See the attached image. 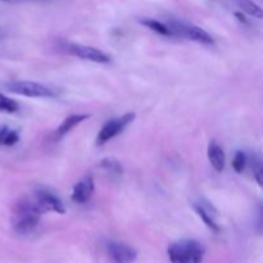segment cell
<instances>
[{
	"label": "cell",
	"mask_w": 263,
	"mask_h": 263,
	"mask_svg": "<svg viewBox=\"0 0 263 263\" xmlns=\"http://www.w3.org/2000/svg\"><path fill=\"white\" fill-rule=\"evenodd\" d=\"M107 253L112 263H134L138 253L133 247L121 241H108Z\"/></svg>",
	"instance_id": "obj_9"
},
{
	"label": "cell",
	"mask_w": 263,
	"mask_h": 263,
	"mask_svg": "<svg viewBox=\"0 0 263 263\" xmlns=\"http://www.w3.org/2000/svg\"><path fill=\"white\" fill-rule=\"evenodd\" d=\"M41 215H44L33 199L22 198L17 200L12 212L13 230L18 235H28L37 228Z\"/></svg>",
	"instance_id": "obj_1"
},
{
	"label": "cell",
	"mask_w": 263,
	"mask_h": 263,
	"mask_svg": "<svg viewBox=\"0 0 263 263\" xmlns=\"http://www.w3.org/2000/svg\"><path fill=\"white\" fill-rule=\"evenodd\" d=\"M241 12L247 13V14L252 15V17H256L258 20H261L263 12L262 8L259 5H257L256 3L252 2V0H231Z\"/></svg>",
	"instance_id": "obj_13"
},
{
	"label": "cell",
	"mask_w": 263,
	"mask_h": 263,
	"mask_svg": "<svg viewBox=\"0 0 263 263\" xmlns=\"http://www.w3.org/2000/svg\"><path fill=\"white\" fill-rule=\"evenodd\" d=\"M89 117V115H72L69 116V117L64 118L63 122H62L61 125H59V127L55 130V138L62 139L63 136H66L67 134L71 133L77 125L84 122V121L87 120Z\"/></svg>",
	"instance_id": "obj_12"
},
{
	"label": "cell",
	"mask_w": 263,
	"mask_h": 263,
	"mask_svg": "<svg viewBox=\"0 0 263 263\" xmlns=\"http://www.w3.org/2000/svg\"><path fill=\"white\" fill-rule=\"evenodd\" d=\"M3 37V33L2 32H0V39H2Z\"/></svg>",
	"instance_id": "obj_20"
},
{
	"label": "cell",
	"mask_w": 263,
	"mask_h": 263,
	"mask_svg": "<svg viewBox=\"0 0 263 263\" xmlns=\"http://www.w3.org/2000/svg\"><path fill=\"white\" fill-rule=\"evenodd\" d=\"M247 162H248V158H247V154L244 152L239 151L236 152L235 157L233 159V167L238 174H241V172L246 170Z\"/></svg>",
	"instance_id": "obj_18"
},
{
	"label": "cell",
	"mask_w": 263,
	"mask_h": 263,
	"mask_svg": "<svg viewBox=\"0 0 263 263\" xmlns=\"http://www.w3.org/2000/svg\"><path fill=\"white\" fill-rule=\"evenodd\" d=\"M3 86L13 94L27 98H55L57 91L46 85L27 80H12L3 84Z\"/></svg>",
	"instance_id": "obj_4"
},
{
	"label": "cell",
	"mask_w": 263,
	"mask_h": 263,
	"mask_svg": "<svg viewBox=\"0 0 263 263\" xmlns=\"http://www.w3.org/2000/svg\"><path fill=\"white\" fill-rule=\"evenodd\" d=\"M193 208H194L195 213L199 216V218L205 223L207 228H210L215 233H220V225H218L217 221V211L207 199L200 198V199L193 202Z\"/></svg>",
	"instance_id": "obj_8"
},
{
	"label": "cell",
	"mask_w": 263,
	"mask_h": 263,
	"mask_svg": "<svg viewBox=\"0 0 263 263\" xmlns=\"http://www.w3.org/2000/svg\"><path fill=\"white\" fill-rule=\"evenodd\" d=\"M207 156L208 159H210L211 166L217 172H222L223 168H225L226 162L225 152H223V149L215 140H211L210 144H208Z\"/></svg>",
	"instance_id": "obj_11"
},
{
	"label": "cell",
	"mask_w": 263,
	"mask_h": 263,
	"mask_svg": "<svg viewBox=\"0 0 263 263\" xmlns=\"http://www.w3.org/2000/svg\"><path fill=\"white\" fill-rule=\"evenodd\" d=\"M32 199L35 200V203L43 213L55 212L59 215H63L66 212V208H64L61 198H58V195H55L45 187H36Z\"/></svg>",
	"instance_id": "obj_6"
},
{
	"label": "cell",
	"mask_w": 263,
	"mask_h": 263,
	"mask_svg": "<svg viewBox=\"0 0 263 263\" xmlns=\"http://www.w3.org/2000/svg\"><path fill=\"white\" fill-rule=\"evenodd\" d=\"M204 253V246L194 239H180L167 249L171 263H202Z\"/></svg>",
	"instance_id": "obj_2"
},
{
	"label": "cell",
	"mask_w": 263,
	"mask_h": 263,
	"mask_svg": "<svg viewBox=\"0 0 263 263\" xmlns=\"http://www.w3.org/2000/svg\"><path fill=\"white\" fill-rule=\"evenodd\" d=\"M20 141V134L13 128L4 127L0 128V146H13Z\"/></svg>",
	"instance_id": "obj_15"
},
{
	"label": "cell",
	"mask_w": 263,
	"mask_h": 263,
	"mask_svg": "<svg viewBox=\"0 0 263 263\" xmlns=\"http://www.w3.org/2000/svg\"><path fill=\"white\" fill-rule=\"evenodd\" d=\"M139 22H140L143 26H145L146 28H149V30L159 33V35L171 36V32H170L168 27H167V25L164 22H161V21L154 20V18H148V17L140 18Z\"/></svg>",
	"instance_id": "obj_14"
},
{
	"label": "cell",
	"mask_w": 263,
	"mask_h": 263,
	"mask_svg": "<svg viewBox=\"0 0 263 263\" xmlns=\"http://www.w3.org/2000/svg\"><path fill=\"white\" fill-rule=\"evenodd\" d=\"M100 167L104 168L105 171H109L110 174H115V175L123 174L122 164L120 163V161H117L116 158H112V157L102 159V162H100Z\"/></svg>",
	"instance_id": "obj_16"
},
{
	"label": "cell",
	"mask_w": 263,
	"mask_h": 263,
	"mask_svg": "<svg viewBox=\"0 0 263 263\" xmlns=\"http://www.w3.org/2000/svg\"><path fill=\"white\" fill-rule=\"evenodd\" d=\"M4 3H21V2H45V0H2Z\"/></svg>",
	"instance_id": "obj_19"
},
{
	"label": "cell",
	"mask_w": 263,
	"mask_h": 263,
	"mask_svg": "<svg viewBox=\"0 0 263 263\" xmlns=\"http://www.w3.org/2000/svg\"><path fill=\"white\" fill-rule=\"evenodd\" d=\"M95 189V182L94 177L91 175H86V176L82 177L81 180L74 184L73 190H72L71 199L73 203L77 204H85L87 200H90V198L94 194Z\"/></svg>",
	"instance_id": "obj_10"
},
{
	"label": "cell",
	"mask_w": 263,
	"mask_h": 263,
	"mask_svg": "<svg viewBox=\"0 0 263 263\" xmlns=\"http://www.w3.org/2000/svg\"><path fill=\"white\" fill-rule=\"evenodd\" d=\"M136 115L134 112H128L126 115L121 116L118 118H112V120L107 121L102 128H100L99 134L97 136V145H104L113 138L120 135L128 125L134 122Z\"/></svg>",
	"instance_id": "obj_5"
},
{
	"label": "cell",
	"mask_w": 263,
	"mask_h": 263,
	"mask_svg": "<svg viewBox=\"0 0 263 263\" xmlns=\"http://www.w3.org/2000/svg\"><path fill=\"white\" fill-rule=\"evenodd\" d=\"M67 51L72 55L77 57L84 61L94 62V63L107 64L110 62V57L102 51L100 49L94 48V46L82 45V44H68L67 45Z\"/></svg>",
	"instance_id": "obj_7"
},
{
	"label": "cell",
	"mask_w": 263,
	"mask_h": 263,
	"mask_svg": "<svg viewBox=\"0 0 263 263\" xmlns=\"http://www.w3.org/2000/svg\"><path fill=\"white\" fill-rule=\"evenodd\" d=\"M164 23L168 27L171 36H175V37L187 39V40L195 41V43L203 44V45H213L215 44L212 36L205 30L200 28L199 26L176 20H167Z\"/></svg>",
	"instance_id": "obj_3"
},
{
	"label": "cell",
	"mask_w": 263,
	"mask_h": 263,
	"mask_svg": "<svg viewBox=\"0 0 263 263\" xmlns=\"http://www.w3.org/2000/svg\"><path fill=\"white\" fill-rule=\"evenodd\" d=\"M20 108L18 103L10 98L5 97L0 92V112L3 113H15Z\"/></svg>",
	"instance_id": "obj_17"
}]
</instances>
